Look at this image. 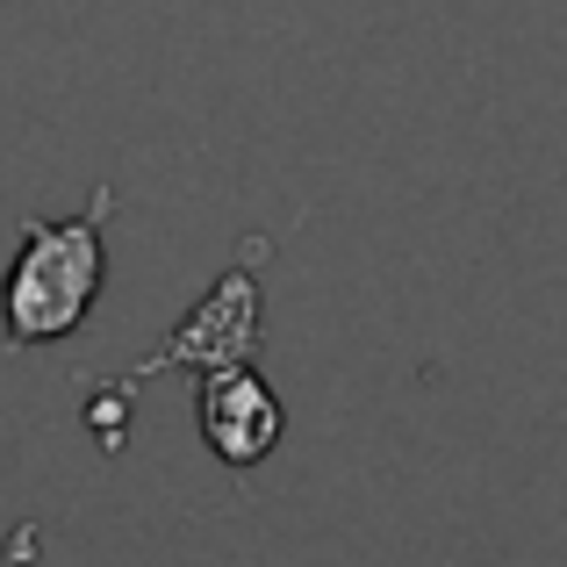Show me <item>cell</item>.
Segmentation results:
<instances>
[{"label":"cell","mask_w":567,"mask_h":567,"mask_svg":"<svg viewBox=\"0 0 567 567\" xmlns=\"http://www.w3.org/2000/svg\"><path fill=\"white\" fill-rule=\"evenodd\" d=\"M109 216H115L109 181L65 223L22 216V251H14L8 280H0V331H8V346H58V338H72L86 323L101 274H109V245H101Z\"/></svg>","instance_id":"cell-1"},{"label":"cell","mask_w":567,"mask_h":567,"mask_svg":"<svg viewBox=\"0 0 567 567\" xmlns=\"http://www.w3.org/2000/svg\"><path fill=\"white\" fill-rule=\"evenodd\" d=\"M266 251V237H251L245 245V266H230V274L216 280V288L202 295V302L187 309L181 323H173V338L152 352V360H137L115 388H101V395L123 402L137 381L166 374V367H194V374H216V367H245L251 352H259V280H251V259Z\"/></svg>","instance_id":"cell-2"},{"label":"cell","mask_w":567,"mask_h":567,"mask_svg":"<svg viewBox=\"0 0 567 567\" xmlns=\"http://www.w3.org/2000/svg\"><path fill=\"white\" fill-rule=\"evenodd\" d=\"M194 416H202V439H208V453H216L223 467H259V460L280 445V431H288V410H280V395L259 381L251 360L202 374Z\"/></svg>","instance_id":"cell-3"}]
</instances>
